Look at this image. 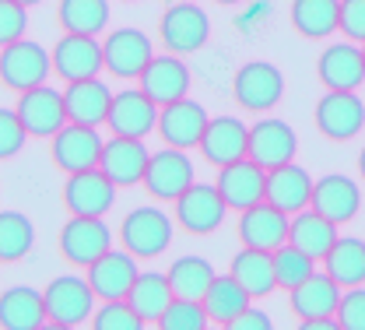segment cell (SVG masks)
Listing matches in <instances>:
<instances>
[{
    "label": "cell",
    "instance_id": "7a4b0ae2",
    "mask_svg": "<svg viewBox=\"0 0 365 330\" xmlns=\"http://www.w3.org/2000/svg\"><path fill=\"white\" fill-rule=\"evenodd\" d=\"M43 302H46V327L56 330L81 327L95 313V292H91L88 278H78V274L53 278L46 284Z\"/></svg>",
    "mask_w": 365,
    "mask_h": 330
},
{
    "label": "cell",
    "instance_id": "7dc6e473",
    "mask_svg": "<svg viewBox=\"0 0 365 330\" xmlns=\"http://www.w3.org/2000/svg\"><path fill=\"white\" fill-rule=\"evenodd\" d=\"M302 330H341L337 316H317V320H299Z\"/></svg>",
    "mask_w": 365,
    "mask_h": 330
},
{
    "label": "cell",
    "instance_id": "277c9868",
    "mask_svg": "<svg viewBox=\"0 0 365 330\" xmlns=\"http://www.w3.org/2000/svg\"><path fill=\"white\" fill-rule=\"evenodd\" d=\"M53 74V56L32 39H18L11 46L0 49V85L7 92L21 95L29 88L46 85V78Z\"/></svg>",
    "mask_w": 365,
    "mask_h": 330
},
{
    "label": "cell",
    "instance_id": "4dcf8cb0",
    "mask_svg": "<svg viewBox=\"0 0 365 330\" xmlns=\"http://www.w3.org/2000/svg\"><path fill=\"white\" fill-rule=\"evenodd\" d=\"M288 242H292L295 249H302L306 257L323 260V257H327V249L337 242V225H334L330 218L317 215L313 207H306V211L292 215V225H288Z\"/></svg>",
    "mask_w": 365,
    "mask_h": 330
},
{
    "label": "cell",
    "instance_id": "9a60e30c",
    "mask_svg": "<svg viewBox=\"0 0 365 330\" xmlns=\"http://www.w3.org/2000/svg\"><path fill=\"white\" fill-rule=\"evenodd\" d=\"M200 158L215 169H225L232 162H242L250 151V127L235 116H211L200 138Z\"/></svg>",
    "mask_w": 365,
    "mask_h": 330
},
{
    "label": "cell",
    "instance_id": "f907efd6",
    "mask_svg": "<svg viewBox=\"0 0 365 330\" xmlns=\"http://www.w3.org/2000/svg\"><path fill=\"white\" fill-rule=\"evenodd\" d=\"M165 7H173V4H193V0H162Z\"/></svg>",
    "mask_w": 365,
    "mask_h": 330
},
{
    "label": "cell",
    "instance_id": "f6af8a7d",
    "mask_svg": "<svg viewBox=\"0 0 365 330\" xmlns=\"http://www.w3.org/2000/svg\"><path fill=\"white\" fill-rule=\"evenodd\" d=\"M337 32H344V39L365 43V0H341V18H337Z\"/></svg>",
    "mask_w": 365,
    "mask_h": 330
},
{
    "label": "cell",
    "instance_id": "d6a6232c",
    "mask_svg": "<svg viewBox=\"0 0 365 330\" xmlns=\"http://www.w3.org/2000/svg\"><path fill=\"white\" fill-rule=\"evenodd\" d=\"M173 299H176V295H173V284H169L165 274H158V271H144V274H137L134 288L127 292L130 309H134L144 324H158V316L169 309Z\"/></svg>",
    "mask_w": 365,
    "mask_h": 330
},
{
    "label": "cell",
    "instance_id": "f1b7e54d",
    "mask_svg": "<svg viewBox=\"0 0 365 330\" xmlns=\"http://www.w3.org/2000/svg\"><path fill=\"white\" fill-rule=\"evenodd\" d=\"M228 274L250 292V299H264L277 288V278H274V253L271 249H253V246H242L232 264H228Z\"/></svg>",
    "mask_w": 365,
    "mask_h": 330
},
{
    "label": "cell",
    "instance_id": "bcb514c9",
    "mask_svg": "<svg viewBox=\"0 0 365 330\" xmlns=\"http://www.w3.org/2000/svg\"><path fill=\"white\" fill-rule=\"evenodd\" d=\"M271 327H274L271 316H267L264 309H257V306L250 302V306H246V309H242L239 316H232V320H228L225 330H271Z\"/></svg>",
    "mask_w": 365,
    "mask_h": 330
},
{
    "label": "cell",
    "instance_id": "2e32d148",
    "mask_svg": "<svg viewBox=\"0 0 365 330\" xmlns=\"http://www.w3.org/2000/svg\"><path fill=\"white\" fill-rule=\"evenodd\" d=\"M295 151H299V138H295V130L284 120L264 116V120H257L250 127V151H246V158H253L260 169H277V165L295 162Z\"/></svg>",
    "mask_w": 365,
    "mask_h": 330
},
{
    "label": "cell",
    "instance_id": "ffe728a7",
    "mask_svg": "<svg viewBox=\"0 0 365 330\" xmlns=\"http://www.w3.org/2000/svg\"><path fill=\"white\" fill-rule=\"evenodd\" d=\"M207 120H211V116L204 113V105L193 102V98L186 95L180 102H169V105L158 109V127H155V130H158V138L169 144V148L190 151V148L200 144Z\"/></svg>",
    "mask_w": 365,
    "mask_h": 330
},
{
    "label": "cell",
    "instance_id": "603a6c76",
    "mask_svg": "<svg viewBox=\"0 0 365 330\" xmlns=\"http://www.w3.org/2000/svg\"><path fill=\"white\" fill-rule=\"evenodd\" d=\"M137 88L148 95L158 109L169 102H180L190 92V71L176 53L165 56H151V63L144 67V74L137 78Z\"/></svg>",
    "mask_w": 365,
    "mask_h": 330
},
{
    "label": "cell",
    "instance_id": "8d00e7d4",
    "mask_svg": "<svg viewBox=\"0 0 365 330\" xmlns=\"http://www.w3.org/2000/svg\"><path fill=\"white\" fill-rule=\"evenodd\" d=\"M165 278L173 284L176 299H204V292L215 282V267L204 257H180V260H173Z\"/></svg>",
    "mask_w": 365,
    "mask_h": 330
},
{
    "label": "cell",
    "instance_id": "d6986e66",
    "mask_svg": "<svg viewBox=\"0 0 365 330\" xmlns=\"http://www.w3.org/2000/svg\"><path fill=\"white\" fill-rule=\"evenodd\" d=\"M151 151L144 148V138H109L102 144V155H98V169L113 180L116 190L137 187L144 180V165H148Z\"/></svg>",
    "mask_w": 365,
    "mask_h": 330
},
{
    "label": "cell",
    "instance_id": "ee69618b",
    "mask_svg": "<svg viewBox=\"0 0 365 330\" xmlns=\"http://www.w3.org/2000/svg\"><path fill=\"white\" fill-rule=\"evenodd\" d=\"M25 144H29V134H25L18 113L14 109H0V162L14 158Z\"/></svg>",
    "mask_w": 365,
    "mask_h": 330
},
{
    "label": "cell",
    "instance_id": "d4e9b609",
    "mask_svg": "<svg viewBox=\"0 0 365 330\" xmlns=\"http://www.w3.org/2000/svg\"><path fill=\"white\" fill-rule=\"evenodd\" d=\"M288 215L277 211L274 204L260 200L246 211H239V225H235V236L242 246H253V249H277L281 242H288Z\"/></svg>",
    "mask_w": 365,
    "mask_h": 330
},
{
    "label": "cell",
    "instance_id": "5bb4252c",
    "mask_svg": "<svg viewBox=\"0 0 365 330\" xmlns=\"http://www.w3.org/2000/svg\"><path fill=\"white\" fill-rule=\"evenodd\" d=\"M116 200V187L113 180L95 165V169H81L71 172L63 183V207L67 215H85V218H102Z\"/></svg>",
    "mask_w": 365,
    "mask_h": 330
},
{
    "label": "cell",
    "instance_id": "1f68e13d",
    "mask_svg": "<svg viewBox=\"0 0 365 330\" xmlns=\"http://www.w3.org/2000/svg\"><path fill=\"white\" fill-rule=\"evenodd\" d=\"M323 274H330L334 282L344 288L365 284V242L355 236H337V242L327 249L323 257Z\"/></svg>",
    "mask_w": 365,
    "mask_h": 330
},
{
    "label": "cell",
    "instance_id": "3957f363",
    "mask_svg": "<svg viewBox=\"0 0 365 330\" xmlns=\"http://www.w3.org/2000/svg\"><path fill=\"white\" fill-rule=\"evenodd\" d=\"M207 36H211V18L197 0L193 4H173L158 18V43L165 46V53L190 56V53L204 49Z\"/></svg>",
    "mask_w": 365,
    "mask_h": 330
},
{
    "label": "cell",
    "instance_id": "f35d334b",
    "mask_svg": "<svg viewBox=\"0 0 365 330\" xmlns=\"http://www.w3.org/2000/svg\"><path fill=\"white\" fill-rule=\"evenodd\" d=\"M313 257H306L302 249H295L292 242H281L274 249V278H277V288L292 292L295 284H302L309 274H313Z\"/></svg>",
    "mask_w": 365,
    "mask_h": 330
},
{
    "label": "cell",
    "instance_id": "ac0fdd59",
    "mask_svg": "<svg viewBox=\"0 0 365 330\" xmlns=\"http://www.w3.org/2000/svg\"><path fill=\"white\" fill-rule=\"evenodd\" d=\"M309 207H313L317 215H323V218H330V222L341 229V225H348V222L359 215V207H362V190H359V183H355L351 176H341V172L319 176L317 183H313Z\"/></svg>",
    "mask_w": 365,
    "mask_h": 330
},
{
    "label": "cell",
    "instance_id": "f5cc1de1",
    "mask_svg": "<svg viewBox=\"0 0 365 330\" xmlns=\"http://www.w3.org/2000/svg\"><path fill=\"white\" fill-rule=\"evenodd\" d=\"M120 4H137V0H120Z\"/></svg>",
    "mask_w": 365,
    "mask_h": 330
},
{
    "label": "cell",
    "instance_id": "681fc988",
    "mask_svg": "<svg viewBox=\"0 0 365 330\" xmlns=\"http://www.w3.org/2000/svg\"><path fill=\"white\" fill-rule=\"evenodd\" d=\"M211 4H222V7H235V4H242V0H211Z\"/></svg>",
    "mask_w": 365,
    "mask_h": 330
},
{
    "label": "cell",
    "instance_id": "484cf974",
    "mask_svg": "<svg viewBox=\"0 0 365 330\" xmlns=\"http://www.w3.org/2000/svg\"><path fill=\"white\" fill-rule=\"evenodd\" d=\"M309 197H313V176L288 162V165H277V169H267V187H264V200L274 204L277 211H284L288 218L306 211L309 207Z\"/></svg>",
    "mask_w": 365,
    "mask_h": 330
},
{
    "label": "cell",
    "instance_id": "8992f818",
    "mask_svg": "<svg viewBox=\"0 0 365 330\" xmlns=\"http://www.w3.org/2000/svg\"><path fill=\"white\" fill-rule=\"evenodd\" d=\"M225 211L228 207L215 183H193L173 200L176 229H182L186 236H211L215 229H222Z\"/></svg>",
    "mask_w": 365,
    "mask_h": 330
},
{
    "label": "cell",
    "instance_id": "db71d44e",
    "mask_svg": "<svg viewBox=\"0 0 365 330\" xmlns=\"http://www.w3.org/2000/svg\"><path fill=\"white\" fill-rule=\"evenodd\" d=\"M362 60H365V43H362Z\"/></svg>",
    "mask_w": 365,
    "mask_h": 330
},
{
    "label": "cell",
    "instance_id": "e575fe53",
    "mask_svg": "<svg viewBox=\"0 0 365 330\" xmlns=\"http://www.w3.org/2000/svg\"><path fill=\"white\" fill-rule=\"evenodd\" d=\"M56 25L71 36H95L109 25V0H60Z\"/></svg>",
    "mask_w": 365,
    "mask_h": 330
},
{
    "label": "cell",
    "instance_id": "f546056e",
    "mask_svg": "<svg viewBox=\"0 0 365 330\" xmlns=\"http://www.w3.org/2000/svg\"><path fill=\"white\" fill-rule=\"evenodd\" d=\"M46 327L43 292L14 284L0 295V330H39Z\"/></svg>",
    "mask_w": 365,
    "mask_h": 330
},
{
    "label": "cell",
    "instance_id": "7bdbcfd3",
    "mask_svg": "<svg viewBox=\"0 0 365 330\" xmlns=\"http://www.w3.org/2000/svg\"><path fill=\"white\" fill-rule=\"evenodd\" d=\"M334 316H337L341 330H365V288L362 284L341 292V302H337V313Z\"/></svg>",
    "mask_w": 365,
    "mask_h": 330
},
{
    "label": "cell",
    "instance_id": "6da1fadb",
    "mask_svg": "<svg viewBox=\"0 0 365 330\" xmlns=\"http://www.w3.org/2000/svg\"><path fill=\"white\" fill-rule=\"evenodd\" d=\"M173 229L176 218L169 211H162L158 204H140L120 222V246L137 260H155L173 246Z\"/></svg>",
    "mask_w": 365,
    "mask_h": 330
},
{
    "label": "cell",
    "instance_id": "b9f144b4",
    "mask_svg": "<svg viewBox=\"0 0 365 330\" xmlns=\"http://www.w3.org/2000/svg\"><path fill=\"white\" fill-rule=\"evenodd\" d=\"M29 32V7L18 0H0V49L25 39Z\"/></svg>",
    "mask_w": 365,
    "mask_h": 330
},
{
    "label": "cell",
    "instance_id": "74e56055",
    "mask_svg": "<svg viewBox=\"0 0 365 330\" xmlns=\"http://www.w3.org/2000/svg\"><path fill=\"white\" fill-rule=\"evenodd\" d=\"M36 225L21 211H0V264H18L32 253Z\"/></svg>",
    "mask_w": 365,
    "mask_h": 330
},
{
    "label": "cell",
    "instance_id": "ba28073f",
    "mask_svg": "<svg viewBox=\"0 0 365 330\" xmlns=\"http://www.w3.org/2000/svg\"><path fill=\"white\" fill-rule=\"evenodd\" d=\"M140 183H144V193L151 200H176L182 190L197 183L193 180V162H190V155L182 148H169L165 144L162 151H155L148 158Z\"/></svg>",
    "mask_w": 365,
    "mask_h": 330
},
{
    "label": "cell",
    "instance_id": "9c48e42d",
    "mask_svg": "<svg viewBox=\"0 0 365 330\" xmlns=\"http://www.w3.org/2000/svg\"><path fill=\"white\" fill-rule=\"evenodd\" d=\"M102 138L98 127H81V123H63L53 138H49V162L60 172H81V169H95L98 155H102Z\"/></svg>",
    "mask_w": 365,
    "mask_h": 330
},
{
    "label": "cell",
    "instance_id": "836d02e7",
    "mask_svg": "<svg viewBox=\"0 0 365 330\" xmlns=\"http://www.w3.org/2000/svg\"><path fill=\"white\" fill-rule=\"evenodd\" d=\"M288 18L302 39H327L330 32H337L341 0H292Z\"/></svg>",
    "mask_w": 365,
    "mask_h": 330
},
{
    "label": "cell",
    "instance_id": "c3c4849f",
    "mask_svg": "<svg viewBox=\"0 0 365 330\" xmlns=\"http://www.w3.org/2000/svg\"><path fill=\"white\" fill-rule=\"evenodd\" d=\"M359 172H362V180H365V148L359 151Z\"/></svg>",
    "mask_w": 365,
    "mask_h": 330
},
{
    "label": "cell",
    "instance_id": "816d5d0a",
    "mask_svg": "<svg viewBox=\"0 0 365 330\" xmlns=\"http://www.w3.org/2000/svg\"><path fill=\"white\" fill-rule=\"evenodd\" d=\"M18 4H25V7H36V4H43V0H18Z\"/></svg>",
    "mask_w": 365,
    "mask_h": 330
},
{
    "label": "cell",
    "instance_id": "5b68a950",
    "mask_svg": "<svg viewBox=\"0 0 365 330\" xmlns=\"http://www.w3.org/2000/svg\"><path fill=\"white\" fill-rule=\"evenodd\" d=\"M232 98L246 113H271L284 98V74L267 60H250L232 78Z\"/></svg>",
    "mask_w": 365,
    "mask_h": 330
},
{
    "label": "cell",
    "instance_id": "8fae6325",
    "mask_svg": "<svg viewBox=\"0 0 365 330\" xmlns=\"http://www.w3.org/2000/svg\"><path fill=\"white\" fill-rule=\"evenodd\" d=\"M49 56H53V74L63 85L88 81V78H98V71H106L102 43L95 36H71V32H63L56 39V46L49 49Z\"/></svg>",
    "mask_w": 365,
    "mask_h": 330
},
{
    "label": "cell",
    "instance_id": "30bf717a",
    "mask_svg": "<svg viewBox=\"0 0 365 330\" xmlns=\"http://www.w3.org/2000/svg\"><path fill=\"white\" fill-rule=\"evenodd\" d=\"M14 113H18V120H21V127H25V134L29 138H36V141H49L63 123H67V105H63V92H56V88H29V92L18 95V102H14Z\"/></svg>",
    "mask_w": 365,
    "mask_h": 330
},
{
    "label": "cell",
    "instance_id": "4316f807",
    "mask_svg": "<svg viewBox=\"0 0 365 330\" xmlns=\"http://www.w3.org/2000/svg\"><path fill=\"white\" fill-rule=\"evenodd\" d=\"M109 102L113 92L98 81H71L63 88V105H67V123H81V127H102L106 116H109Z\"/></svg>",
    "mask_w": 365,
    "mask_h": 330
},
{
    "label": "cell",
    "instance_id": "d590c367",
    "mask_svg": "<svg viewBox=\"0 0 365 330\" xmlns=\"http://www.w3.org/2000/svg\"><path fill=\"white\" fill-rule=\"evenodd\" d=\"M200 302H204V309H207V320H211V324L228 327V320H232V316H239L253 299H250V292L235 282L232 274H215V282H211V288L204 292V299H200Z\"/></svg>",
    "mask_w": 365,
    "mask_h": 330
},
{
    "label": "cell",
    "instance_id": "7c38bea8",
    "mask_svg": "<svg viewBox=\"0 0 365 330\" xmlns=\"http://www.w3.org/2000/svg\"><path fill=\"white\" fill-rule=\"evenodd\" d=\"M317 130L327 141H351L365 127V102L359 92H327L317 102Z\"/></svg>",
    "mask_w": 365,
    "mask_h": 330
},
{
    "label": "cell",
    "instance_id": "4fadbf2b",
    "mask_svg": "<svg viewBox=\"0 0 365 330\" xmlns=\"http://www.w3.org/2000/svg\"><path fill=\"white\" fill-rule=\"evenodd\" d=\"M151 39L140 29H116L102 39V63L113 78L120 81H137L144 67L151 63Z\"/></svg>",
    "mask_w": 365,
    "mask_h": 330
},
{
    "label": "cell",
    "instance_id": "e0dca14e",
    "mask_svg": "<svg viewBox=\"0 0 365 330\" xmlns=\"http://www.w3.org/2000/svg\"><path fill=\"white\" fill-rule=\"evenodd\" d=\"M106 127L116 138H148L158 127V105L140 92V88H123L113 95Z\"/></svg>",
    "mask_w": 365,
    "mask_h": 330
},
{
    "label": "cell",
    "instance_id": "cb8c5ba5",
    "mask_svg": "<svg viewBox=\"0 0 365 330\" xmlns=\"http://www.w3.org/2000/svg\"><path fill=\"white\" fill-rule=\"evenodd\" d=\"M215 187L222 193L228 211H246L253 204L264 200V187H267V169H260L253 158H242V162H232L225 169H218V180Z\"/></svg>",
    "mask_w": 365,
    "mask_h": 330
},
{
    "label": "cell",
    "instance_id": "7402d4cb",
    "mask_svg": "<svg viewBox=\"0 0 365 330\" xmlns=\"http://www.w3.org/2000/svg\"><path fill=\"white\" fill-rule=\"evenodd\" d=\"M317 78L327 92H355L365 81V60L359 43H334L319 53Z\"/></svg>",
    "mask_w": 365,
    "mask_h": 330
},
{
    "label": "cell",
    "instance_id": "60d3db41",
    "mask_svg": "<svg viewBox=\"0 0 365 330\" xmlns=\"http://www.w3.org/2000/svg\"><path fill=\"white\" fill-rule=\"evenodd\" d=\"M91 327L95 330H140L148 327L127 299H113V302H102V309L91 313Z\"/></svg>",
    "mask_w": 365,
    "mask_h": 330
},
{
    "label": "cell",
    "instance_id": "44dd1931",
    "mask_svg": "<svg viewBox=\"0 0 365 330\" xmlns=\"http://www.w3.org/2000/svg\"><path fill=\"white\" fill-rule=\"evenodd\" d=\"M85 271H88V284H91V292H95V299H102V302L127 299V292L134 288L137 274H140V271H137V257L127 253L123 246L102 253Z\"/></svg>",
    "mask_w": 365,
    "mask_h": 330
},
{
    "label": "cell",
    "instance_id": "ab89813d",
    "mask_svg": "<svg viewBox=\"0 0 365 330\" xmlns=\"http://www.w3.org/2000/svg\"><path fill=\"white\" fill-rule=\"evenodd\" d=\"M207 324L211 320H207V309L200 299H173L169 309L158 316L162 330H204Z\"/></svg>",
    "mask_w": 365,
    "mask_h": 330
},
{
    "label": "cell",
    "instance_id": "83f0119b",
    "mask_svg": "<svg viewBox=\"0 0 365 330\" xmlns=\"http://www.w3.org/2000/svg\"><path fill=\"white\" fill-rule=\"evenodd\" d=\"M288 302H292V313L299 320H317V316H334L337 313V302H341V284L334 282L330 274H309L302 284H295L288 292Z\"/></svg>",
    "mask_w": 365,
    "mask_h": 330
},
{
    "label": "cell",
    "instance_id": "52a82bcc",
    "mask_svg": "<svg viewBox=\"0 0 365 330\" xmlns=\"http://www.w3.org/2000/svg\"><path fill=\"white\" fill-rule=\"evenodd\" d=\"M56 249L71 267H88L102 253L113 249V229L102 218H85V215H71L67 225L56 236Z\"/></svg>",
    "mask_w": 365,
    "mask_h": 330
}]
</instances>
